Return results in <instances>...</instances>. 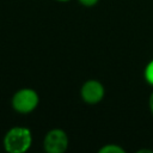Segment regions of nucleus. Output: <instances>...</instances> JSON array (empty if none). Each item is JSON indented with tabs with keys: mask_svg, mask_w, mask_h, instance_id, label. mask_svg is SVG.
<instances>
[{
	"mask_svg": "<svg viewBox=\"0 0 153 153\" xmlns=\"http://www.w3.org/2000/svg\"><path fill=\"white\" fill-rule=\"evenodd\" d=\"M2 145L8 153H25L32 145V133L26 127H12L4 135Z\"/></svg>",
	"mask_w": 153,
	"mask_h": 153,
	"instance_id": "obj_1",
	"label": "nucleus"
},
{
	"mask_svg": "<svg viewBox=\"0 0 153 153\" xmlns=\"http://www.w3.org/2000/svg\"><path fill=\"white\" fill-rule=\"evenodd\" d=\"M39 104L38 93L30 87H23L17 90L11 98L12 109L22 115H26L37 109Z\"/></svg>",
	"mask_w": 153,
	"mask_h": 153,
	"instance_id": "obj_2",
	"label": "nucleus"
},
{
	"mask_svg": "<svg viewBox=\"0 0 153 153\" xmlns=\"http://www.w3.org/2000/svg\"><path fill=\"white\" fill-rule=\"evenodd\" d=\"M68 135L61 128L48 130L43 139V148L47 153H65L68 148Z\"/></svg>",
	"mask_w": 153,
	"mask_h": 153,
	"instance_id": "obj_3",
	"label": "nucleus"
},
{
	"mask_svg": "<svg viewBox=\"0 0 153 153\" xmlns=\"http://www.w3.org/2000/svg\"><path fill=\"white\" fill-rule=\"evenodd\" d=\"M104 96H105V88L103 84L96 79L86 80L80 88V97L88 105H96L100 103Z\"/></svg>",
	"mask_w": 153,
	"mask_h": 153,
	"instance_id": "obj_4",
	"label": "nucleus"
},
{
	"mask_svg": "<svg viewBox=\"0 0 153 153\" xmlns=\"http://www.w3.org/2000/svg\"><path fill=\"white\" fill-rule=\"evenodd\" d=\"M98 152L99 153H124L126 151L117 143H106L102 146Z\"/></svg>",
	"mask_w": 153,
	"mask_h": 153,
	"instance_id": "obj_5",
	"label": "nucleus"
},
{
	"mask_svg": "<svg viewBox=\"0 0 153 153\" xmlns=\"http://www.w3.org/2000/svg\"><path fill=\"white\" fill-rule=\"evenodd\" d=\"M143 78L147 84L153 86V59L146 65V67L143 69Z\"/></svg>",
	"mask_w": 153,
	"mask_h": 153,
	"instance_id": "obj_6",
	"label": "nucleus"
},
{
	"mask_svg": "<svg viewBox=\"0 0 153 153\" xmlns=\"http://www.w3.org/2000/svg\"><path fill=\"white\" fill-rule=\"evenodd\" d=\"M78 2L85 7H93L99 2V0H78Z\"/></svg>",
	"mask_w": 153,
	"mask_h": 153,
	"instance_id": "obj_7",
	"label": "nucleus"
},
{
	"mask_svg": "<svg viewBox=\"0 0 153 153\" xmlns=\"http://www.w3.org/2000/svg\"><path fill=\"white\" fill-rule=\"evenodd\" d=\"M148 108H149V110H151V112L153 115V91L151 92L149 98H148Z\"/></svg>",
	"mask_w": 153,
	"mask_h": 153,
	"instance_id": "obj_8",
	"label": "nucleus"
},
{
	"mask_svg": "<svg viewBox=\"0 0 153 153\" xmlns=\"http://www.w3.org/2000/svg\"><path fill=\"white\" fill-rule=\"evenodd\" d=\"M55 1H57V2H68L71 0H55Z\"/></svg>",
	"mask_w": 153,
	"mask_h": 153,
	"instance_id": "obj_9",
	"label": "nucleus"
}]
</instances>
